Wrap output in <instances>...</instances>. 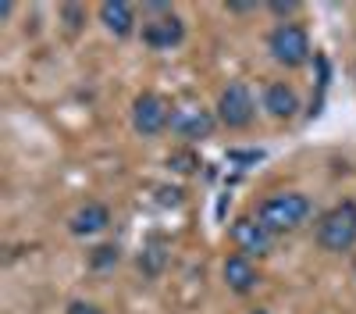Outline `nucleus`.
<instances>
[{
    "label": "nucleus",
    "instance_id": "obj_8",
    "mask_svg": "<svg viewBox=\"0 0 356 314\" xmlns=\"http://www.w3.org/2000/svg\"><path fill=\"white\" fill-rule=\"evenodd\" d=\"M186 40V22L178 18L175 11L171 15H157L154 22L143 25V43L154 47V50H171Z\"/></svg>",
    "mask_w": 356,
    "mask_h": 314
},
{
    "label": "nucleus",
    "instance_id": "obj_7",
    "mask_svg": "<svg viewBox=\"0 0 356 314\" xmlns=\"http://www.w3.org/2000/svg\"><path fill=\"white\" fill-rule=\"evenodd\" d=\"M214 125H218V114L203 107H175L171 114V132L182 139H211Z\"/></svg>",
    "mask_w": 356,
    "mask_h": 314
},
{
    "label": "nucleus",
    "instance_id": "obj_1",
    "mask_svg": "<svg viewBox=\"0 0 356 314\" xmlns=\"http://www.w3.org/2000/svg\"><path fill=\"white\" fill-rule=\"evenodd\" d=\"M310 214H314V204H310L307 193H271L267 200H260V207H257L260 225H264L271 236L300 228Z\"/></svg>",
    "mask_w": 356,
    "mask_h": 314
},
{
    "label": "nucleus",
    "instance_id": "obj_4",
    "mask_svg": "<svg viewBox=\"0 0 356 314\" xmlns=\"http://www.w3.org/2000/svg\"><path fill=\"white\" fill-rule=\"evenodd\" d=\"M171 114H175V107L161 93H139L132 100V129L146 139H154L171 129Z\"/></svg>",
    "mask_w": 356,
    "mask_h": 314
},
{
    "label": "nucleus",
    "instance_id": "obj_6",
    "mask_svg": "<svg viewBox=\"0 0 356 314\" xmlns=\"http://www.w3.org/2000/svg\"><path fill=\"white\" fill-rule=\"evenodd\" d=\"M232 243H235V250L246 253L250 261H253V257H267V253H271L275 236L260 225L257 214H243V218L232 221Z\"/></svg>",
    "mask_w": 356,
    "mask_h": 314
},
{
    "label": "nucleus",
    "instance_id": "obj_2",
    "mask_svg": "<svg viewBox=\"0 0 356 314\" xmlns=\"http://www.w3.org/2000/svg\"><path fill=\"white\" fill-rule=\"evenodd\" d=\"M317 246L328 253H346L356 246V200H342L317 221Z\"/></svg>",
    "mask_w": 356,
    "mask_h": 314
},
{
    "label": "nucleus",
    "instance_id": "obj_12",
    "mask_svg": "<svg viewBox=\"0 0 356 314\" xmlns=\"http://www.w3.org/2000/svg\"><path fill=\"white\" fill-rule=\"evenodd\" d=\"M111 225V211H107V204H100V200H86V204L68 218V228H72V236H97V233H104V228Z\"/></svg>",
    "mask_w": 356,
    "mask_h": 314
},
{
    "label": "nucleus",
    "instance_id": "obj_10",
    "mask_svg": "<svg viewBox=\"0 0 356 314\" xmlns=\"http://www.w3.org/2000/svg\"><path fill=\"white\" fill-rule=\"evenodd\" d=\"M97 18H100V25L107 29V33L118 36V40H125V36L136 33V8L122 4V0H104V4L97 8Z\"/></svg>",
    "mask_w": 356,
    "mask_h": 314
},
{
    "label": "nucleus",
    "instance_id": "obj_16",
    "mask_svg": "<svg viewBox=\"0 0 356 314\" xmlns=\"http://www.w3.org/2000/svg\"><path fill=\"white\" fill-rule=\"evenodd\" d=\"M267 11H271V15H278L282 22H289V15H296V11H300V4H267Z\"/></svg>",
    "mask_w": 356,
    "mask_h": 314
},
{
    "label": "nucleus",
    "instance_id": "obj_3",
    "mask_svg": "<svg viewBox=\"0 0 356 314\" xmlns=\"http://www.w3.org/2000/svg\"><path fill=\"white\" fill-rule=\"evenodd\" d=\"M267 54L275 57L282 68H303L310 61V33L300 22H278L267 36Z\"/></svg>",
    "mask_w": 356,
    "mask_h": 314
},
{
    "label": "nucleus",
    "instance_id": "obj_14",
    "mask_svg": "<svg viewBox=\"0 0 356 314\" xmlns=\"http://www.w3.org/2000/svg\"><path fill=\"white\" fill-rule=\"evenodd\" d=\"M118 261H122V246L118 243H100V246L89 250V268H97V272H107Z\"/></svg>",
    "mask_w": 356,
    "mask_h": 314
},
{
    "label": "nucleus",
    "instance_id": "obj_5",
    "mask_svg": "<svg viewBox=\"0 0 356 314\" xmlns=\"http://www.w3.org/2000/svg\"><path fill=\"white\" fill-rule=\"evenodd\" d=\"M253 114H257V104H253V93H250V86L246 82H228L221 97H218V122L225 129H246L253 122Z\"/></svg>",
    "mask_w": 356,
    "mask_h": 314
},
{
    "label": "nucleus",
    "instance_id": "obj_15",
    "mask_svg": "<svg viewBox=\"0 0 356 314\" xmlns=\"http://www.w3.org/2000/svg\"><path fill=\"white\" fill-rule=\"evenodd\" d=\"M65 314H104V307H97V304H89V300H72Z\"/></svg>",
    "mask_w": 356,
    "mask_h": 314
},
{
    "label": "nucleus",
    "instance_id": "obj_17",
    "mask_svg": "<svg viewBox=\"0 0 356 314\" xmlns=\"http://www.w3.org/2000/svg\"><path fill=\"white\" fill-rule=\"evenodd\" d=\"M178 200H182V189H171V193H168V189H161V204H171V207H175Z\"/></svg>",
    "mask_w": 356,
    "mask_h": 314
},
{
    "label": "nucleus",
    "instance_id": "obj_18",
    "mask_svg": "<svg viewBox=\"0 0 356 314\" xmlns=\"http://www.w3.org/2000/svg\"><path fill=\"white\" fill-rule=\"evenodd\" d=\"M232 15H250V11H257V4H225Z\"/></svg>",
    "mask_w": 356,
    "mask_h": 314
},
{
    "label": "nucleus",
    "instance_id": "obj_19",
    "mask_svg": "<svg viewBox=\"0 0 356 314\" xmlns=\"http://www.w3.org/2000/svg\"><path fill=\"white\" fill-rule=\"evenodd\" d=\"M250 314H271V311H267V307H253Z\"/></svg>",
    "mask_w": 356,
    "mask_h": 314
},
{
    "label": "nucleus",
    "instance_id": "obj_9",
    "mask_svg": "<svg viewBox=\"0 0 356 314\" xmlns=\"http://www.w3.org/2000/svg\"><path fill=\"white\" fill-rule=\"evenodd\" d=\"M221 278H225L228 290L239 293V297L253 293L257 285H260V272H257V265L250 261L246 253H228L225 265H221Z\"/></svg>",
    "mask_w": 356,
    "mask_h": 314
},
{
    "label": "nucleus",
    "instance_id": "obj_13",
    "mask_svg": "<svg viewBox=\"0 0 356 314\" xmlns=\"http://www.w3.org/2000/svg\"><path fill=\"white\" fill-rule=\"evenodd\" d=\"M164 265H168V250H164L161 240L146 243V246L139 250V272H143V275H161Z\"/></svg>",
    "mask_w": 356,
    "mask_h": 314
},
{
    "label": "nucleus",
    "instance_id": "obj_11",
    "mask_svg": "<svg viewBox=\"0 0 356 314\" xmlns=\"http://www.w3.org/2000/svg\"><path fill=\"white\" fill-rule=\"evenodd\" d=\"M264 111L278 122H289V118H296V111H300V93H296L289 82H267L264 86Z\"/></svg>",
    "mask_w": 356,
    "mask_h": 314
}]
</instances>
